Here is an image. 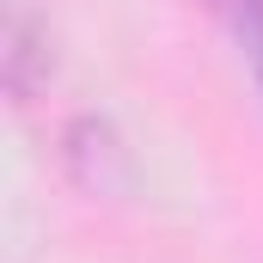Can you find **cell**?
Wrapping results in <instances>:
<instances>
[{"instance_id": "1", "label": "cell", "mask_w": 263, "mask_h": 263, "mask_svg": "<svg viewBox=\"0 0 263 263\" xmlns=\"http://www.w3.org/2000/svg\"><path fill=\"white\" fill-rule=\"evenodd\" d=\"M37 80H49V49H37V25L25 18V6L12 0V18H6V86L12 98L25 104L37 92Z\"/></svg>"}, {"instance_id": "2", "label": "cell", "mask_w": 263, "mask_h": 263, "mask_svg": "<svg viewBox=\"0 0 263 263\" xmlns=\"http://www.w3.org/2000/svg\"><path fill=\"white\" fill-rule=\"evenodd\" d=\"M208 6H214V18L227 25V37H233L239 62L251 67L257 98H263V0H208Z\"/></svg>"}]
</instances>
